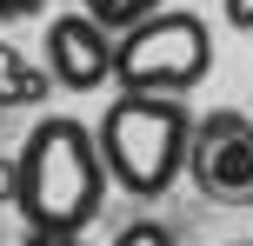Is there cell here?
<instances>
[{
    "label": "cell",
    "instance_id": "cell-1",
    "mask_svg": "<svg viewBox=\"0 0 253 246\" xmlns=\"http://www.w3.org/2000/svg\"><path fill=\"white\" fill-rule=\"evenodd\" d=\"M107 160L93 127H80L74 113H47L20 140L13 160V207H20L27 233H87L107 207Z\"/></svg>",
    "mask_w": 253,
    "mask_h": 246
},
{
    "label": "cell",
    "instance_id": "cell-2",
    "mask_svg": "<svg viewBox=\"0 0 253 246\" xmlns=\"http://www.w3.org/2000/svg\"><path fill=\"white\" fill-rule=\"evenodd\" d=\"M107 160V180L133 200H160L167 186L187 173V146H193V106L180 93H114V106L93 127Z\"/></svg>",
    "mask_w": 253,
    "mask_h": 246
},
{
    "label": "cell",
    "instance_id": "cell-3",
    "mask_svg": "<svg viewBox=\"0 0 253 246\" xmlns=\"http://www.w3.org/2000/svg\"><path fill=\"white\" fill-rule=\"evenodd\" d=\"M207 73H213V34L187 7H153L147 20L114 34V80L126 93H180L187 100Z\"/></svg>",
    "mask_w": 253,
    "mask_h": 246
},
{
    "label": "cell",
    "instance_id": "cell-4",
    "mask_svg": "<svg viewBox=\"0 0 253 246\" xmlns=\"http://www.w3.org/2000/svg\"><path fill=\"white\" fill-rule=\"evenodd\" d=\"M187 180L200 186L213 207L253 213V113H240V106H213V113L193 120Z\"/></svg>",
    "mask_w": 253,
    "mask_h": 246
},
{
    "label": "cell",
    "instance_id": "cell-5",
    "mask_svg": "<svg viewBox=\"0 0 253 246\" xmlns=\"http://www.w3.org/2000/svg\"><path fill=\"white\" fill-rule=\"evenodd\" d=\"M47 73H53V87H67V93L107 87V80H114V34H107L87 7L47 20Z\"/></svg>",
    "mask_w": 253,
    "mask_h": 246
},
{
    "label": "cell",
    "instance_id": "cell-6",
    "mask_svg": "<svg viewBox=\"0 0 253 246\" xmlns=\"http://www.w3.org/2000/svg\"><path fill=\"white\" fill-rule=\"evenodd\" d=\"M47 93H53V73H40L20 47L0 40V106H40Z\"/></svg>",
    "mask_w": 253,
    "mask_h": 246
},
{
    "label": "cell",
    "instance_id": "cell-7",
    "mask_svg": "<svg viewBox=\"0 0 253 246\" xmlns=\"http://www.w3.org/2000/svg\"><path fill=\"white\" fill-rule=\"evenodd\" d=\"M80 7L93 13V20L107 27V34H126L133 20H147L153 7H167V0H80Z\"/></svg>",
    "mask_w": 253,
    "mask_h": 246
},
{
    "label": "cell",
    "instance_id": "cell-8",
    "mask_svg": "<svg viewBox=\"0 0 253 246\" xmlns=\"http://www.w3.org/2000/svg\"><path fill=\"white\" fill-rule=\"evenodd\" d=\"M114 246H173V226H160V220H133V226H120Z\"/></svg>",
    "mask_w": 253,
    "mask_h": 246
},
{
    "label": "cell",
    "instance_id": "cell-9",
    "mask_svg": "<svg viewBox=\"0 0 253 246\" xmlns=\"http://www.w3.org/2000/svg\"><path fill=\"white\" fill-rule=\"evenodd\" d=\"M47 0H0V20H27V13H40Z\"/></svg>",
    "mask_w": 253,
    "mask_h": 246
},
{
    "label": "cell",
    "instance_id": "cell-10",
    "mask_svg": "<svg viewBox=\"0 0 253 246\" xmlns=\"http://www.w3.org/2000/svg\"><path fill=\"white\" fill-rule=\"evenodd\" d=\"M227 20L240 27V34H253V0H227Z\"/></svg>",
    "mask_w": 253,
    "mask_h": 246
},
{
    "label": "cell",
    "instance_id": "cell-11",
    "mask_svg": "<svg viewBox=\"0 0 253 246\" xmlns=\"http://www.w3.org/2000/svg\"><path fill=\"white\" fill-rule=\"evenodd\" d=\"M20 246H80V233H27Z\"/></svg>",
    "mask_w": 253,
    "mask_h": 246
},
{
    "label": "cell",
    "instance_id": "cell-12",
    "mask_svg": "<svg viewBox=\"0 0 253 246\" xmlns=\"http://www.w3.org/2000/svg\"><path fill=\"white\" fill-rule=\"evenodd\" d=\"M0 193H7V200H13V167H0Z\"/></svg>",
    "mask_w": 253,
    "mask_h": 246
},
{
    "label": "cell",
    "instance_id": "cell-13",
    "mask_svg": "<svg viewBox=\"0 0 253 246\" xmlns=\"http://www.w3.org/2000/svg\"><path fill=\"white\" fill-rule=\"evenodd\" d=\"M233 246H253V240H233Z\"/></svg>",
    "mask_w": 253,
    "mask_h": 246
},
{
    "label": "cell",
    "instance_id": "cell-14",
    "mask_svg": "<svg viewBox=\"0 0 253 246\" xmlns=\"http://www.w3.org/2000/svg\"><path fill=\"white\" fill-rule=\"evenodd\" d=\"M0 113H7V106H0Z\"/></svg>",
    "mask_w": 253,
    "mask_h": 246
},
{
    "label": "cell",
    "instance_id": "cell-15",
    "mask_svg": "<svg viewBox=\"0 0 253 246\" xmlns=\"http://www.w3.org/2000/svg\"><path fill=\"white\" fill-rule=\"evenodd\" d=\"M247 113H253V106H247Z\"/></svg>",
    "mask_w": 253,
    "mask_h": 246
}]
</instances>
